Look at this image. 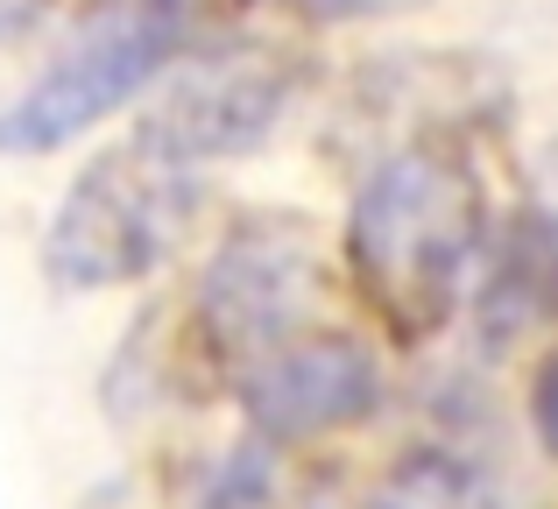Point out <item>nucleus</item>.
<instances>
[{"label":"nucleus","instance_id":"nucleus-7","mask_svg":"<svg viewBox=\"0 0 558 509\" xmlns=\"http://www.w3.org/2000/svg\"><path fill=\"white\" fill-rule=\"evenodd\" d=\"M474 326L495 347L531 340V332L558 340V213L523 206L495 227L474 283Z\"/></svg>","mask_w":558,"mask_h":509},{"label":"nucleus","instance_id":"nucleus-6","mask_svg":"<svg viewBox=\"0 0 558 509\" xmlns=\"http://www.w3.org/2000/svg\"><path fill=\"white\" fill-rule=\"evenodd\" d=\"M227 397L241 403L255 446L283 453V446H318V439H340V432H361L368 417H381L389 375H381V354L368 332L332 318L312 340L283 347L255 375H241Z\"/></svg>","mask_w":558,"mask_h":509},{"label":"nucleus","instance_id":"nucleus-1","mask_svg":"<svg viewBox=\"0 0 558 509\" xmlns=\"http://www.w3.org/2000/svg\"><path fill=\"white\" fill-rule=\"evenodd\" d=\"M488 241V184L460 135H403L347 198L340 269L396 347H424L474 298Z\"/></svg>","mask_w":558,"mask_h":509},{"label":"nucleus","instance_id":"nucleus-4","mask_svg":"<svg viewBox=\"0 0 558 509\" xmlns=\"http://www.w3.org/2000/svg\"><path fill=\"white\" fill-rule=\"evenodd\" d=\"M191 206H198V178L128 135L64 184L43 234V269L64 290H128L170 262Z\"/></svg>","mask_w":558,"mask_h":509},{"label":"nucleus","instance_id":"nucleus-2","mask_svg":"<svg viewBox=\"0 0 558 509\" xmlns=\"http://www.w3.org/2000/svg\"><path fill=\"white\" fill-rule=\"evenodd\" d=\"M340 262L304 220H241L191 283L184 340L219 389L340 318Z\"/></svg>","mask_w":558,"mask_h":509},{"label":"nucleus","instance_id":"nucleus-8","mask_svg":"<svg viewBox=\"0 0 558 509\" xmlns=\"http://www.w3.org/2000/svg\"><path fill=\"white\" fill-rule=\"evenodd\" d=\"M354 509H502L495 482L460 453H410Z\"/></svg>","mask_w":558,"mask_h":509},{"label":"nucleus","instance_id":"nucleus-10","mask_svg":"<svg viewBox=\"0 0 558 509\" xmlns=\"http://www.w3.org/2000/svg\"><path fill=\"white\" fill-rule=\"evenodd\" d=\"M43 8H50V0H0V43H8V36H22V28L36 22Z\"/></svg>","mask_w":558,"mask_h":509},{"label":"nucleus","instance_id":"nucleus-9","mask_svg":"<svg viewBox=\"0 0 558 509\" xmlns=\"http://www.w3.org/2000/svg\"><path fill=\"white\" fill-rule=\"evenodd\" d=\"M523 411H531V439H537V453H551L558 460V340L537 354V368H531V389H523Z\"/></svg>","mask_w":558,"mask_h":509},{"label":"nucleus","instance_id":"nucleus-3","mask_svg":"<svg viewBox=\"0 0 558 509\" xmlns=\"http://www.w3.org/2000/svg\"><path fill=\"white\" fill-rule=\"evenodd\" d=\"M184 64V0H113L0 107V156H57Z\"/></svg>","mask_w":558,"mask_h":509},{"label":"nucleus","instance_id":"nucleus-5","mask_svg":"<svg viewBox=\"0 0 558 509\" xmlns=\"http://www.w3.org/2000/svg\"><path fill=\"white\" fill-rule=\"evenodd\" d=\"M304 78H312V64L290 57V50L184 57L149 93V113L135 121V142L198 178L205 163L262 149V142L290 121V107L304 99Z\"/></svg>","mask_w":558,"mask_h":509}]
</instances>
